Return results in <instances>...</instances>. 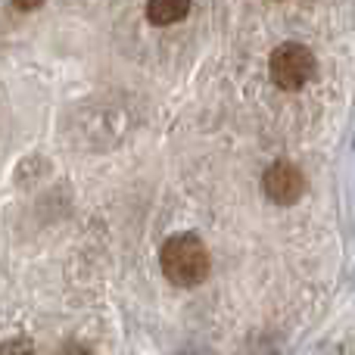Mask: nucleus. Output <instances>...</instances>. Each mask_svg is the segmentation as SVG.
<instances>
[{"label":"nucleus","instance_id":"nucleus-1","mask_svg":"<svg viewBox=\"0 0 355 355\" xmlns=\"http://www.w3.org/2000/svg\"><path fill=\"white\" fill-rule=\"evenodd\" d=\"M159 265L175 287H200L212 271L209 250L196 234H172L159 250Z\"/></svg>","mask_w":355,"mask_h":355},{"label":"nucleus","instance_id":"nucleus-2","mask_svg":"<svg viewBox=\"0 0 355 355\" xmlns=\"http://www.w3.org/2000/svg\"><path fill=\"white\" fill-rule=\"evenodd\" d=\"M268 72L281 91H300L315 75V53L306 44L287 41L281 47H275V53L268 60Z\"/></svg>","mask_w":355,"mask_h":355},{"label":"nucleus","instance_id":"nucleus-3","mask_svg":"<svg viewBox=\"0 0 355 355\" xmlns=\"http://www.w3.org/2000/svg\"><path fill=\"white\" fill-rule=\"evenodd\" d=\"M262 190L271 202L277 206H293L302 193H306V178L302 172L293 166V162L281 159V162H271L262 175Z\"/></svg>","mask_w":355,"mask_h":355},{"label":"nucleus","instance_id":"nucleus-4","mask_svg":"<svg viewBox=\"0 0 355 355\" xmlns=\"http://www.w3.org/2000/svg\"><path fill=\"white\" fill-rule=\"evenodd\" d=\"M190 12V0H147V19L153 25H175Z\"/></svg>","mask_w":355,"mask_h":355},{"label":"nucleus","instance_id":"nucleus-5","mask_svg":"<svg viewBox=\"0 0 355 355\" xmlns=\"http://www.w3.org/2000/svg\"><path fill=\"white\" fill-rule=\"evenodd\" d=\"M0 355H37L28 337H10L0 343Z\"/></svg>","mask_w":355,"mask_h":355},{"label":"nucleus","instance_id":"nucleus-6","mask_svg":"<svg viewBox=\"0 0 355 355\" xmlns=\"http://www.w3.org/2000/svg\"><path fill=\"white\" fill-rule=\"evenodd\" d=\"M60 355H94V352L87 349V346H81V343H66L60 349Z\"/></svg>","mask_w":355,"mask_h":355},{"label":"nucleus","instance_id":"nucleus-7","mask_svg":"<svg viewBox=\"0 0 355 355\" xmlns=\"http://www.w3.org/2000/svg\"><path fill=\"white\" fill-rule=\"evenodd\" d=\"M44 0H12V6H16V10H22V12H31V10H37V6H41Z\"/></svg>","mask_w":355,"mask_h":355},{"label":"nucleus","instance_id":"nucleus-8","mask_svg":"<svg viewBox=\"0 0 355 355\" xmlns=\"http://www.w3.org/2000/svg\"><path fill=\"white\" fill-rule=\"evenodd\" d=\"M331 355H355V340H346V343H340Z\"/></svg>","mask_w":355,"mask_h":355}]
</instances>
